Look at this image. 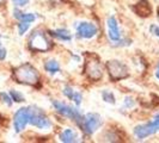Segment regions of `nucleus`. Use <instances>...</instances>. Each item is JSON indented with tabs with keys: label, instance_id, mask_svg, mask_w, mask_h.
<instances>
[{
	"label": "nucleus",
	"instance_id": "nucleus-1",
	"mask_svg": "<svg viewBox=\"0 0 159 143\" xmlns=\"http://www.w3.org/2000/svg\"><path fill=\"white\" fill-rule=\"evenodd\" d=\"M13 79L18 84L35 86L40 81V73L30 63H24L13 69Z\"/></svg>",
	"mask_w": 159,
	"mask_h": 143
},
{
	"label": "nucleus",
	"instance_id": "nucleus-2",
	"mask_svg": "<svg viewBox=\"0 0 159 143\" xmlns=\"http://www.w3.org/2000/svg\"><path fill=\"white\" fill-rule=\"evenodd\" d=\"M28 46L30 48V50L35 51V53H44V51H48L52 49L53 43L46 32L40 29H36L29 36Z\"/></svg>",
	"mask_w": 159,
	"mask_h": 143
},
{
	"label": "nucleus",
	"instance_id": "nucleus-3",
	"mask_svg": "<svg viewBox=\"0 0 159 143\" xmlns=\"http://www.w3.org/2000/svg\"><path fill=\"white\" fill-rule=\"evenodd\" d=\"M50 103H52V106L54 107V110L60 116H62L65 118L72 119L79 127V124L81 123V119H83V113L79 111L78 106H75V105L73 106V105H70V104L61 102V100H57V99H52Z\"/></svg>",
	"mask_w": 159,
	"mask_h": 143
},
{
	"label": "nucleus",
	"instance_id": "nucleus-4",
	"mask_svg": "<svg viewBox=\"0 0 159 143\" xmlns=\"http://www.w3.org/2000/svg\"><path fill=\"white\" fill-rule=\"evenodd\" d=\"M159 132V112L154 115L152 120L146 122L143 124H138L133 129V135L135 136L136 140H146L147 137L153 136Z\"/></svg>",
	"mask_w": 159,
	"mask_h": 143
},
{
	"label": "nucleus",
	"instance_id": "nucleus-5",
	"mask_svg": "<svg viewBox=\"0 0 159 143\" xmlns=\"http://www.w3.org/2000/svg\"><path fill=\"white\" fill-rule=\"evenodd\" d=\"M102 124H103V118L99 113L88 112V113L83 115V119H81V123L79 124V128L83 130V132L85 135L91 136L99 130Z\"/></svg>",
	"mask_w": 159,
	"mask_h": 143
},
{
	"label": "nucleus",
	"instance_id": "nucleus-6",
	"mask_svg": "<svg viewBox=\"0 0 159 143\" xmlns=\"http://www.w3.org/2000/svg\"><path fill=\"white\" fill-rule=\"evenodd\" d=\"M29 124L31 127L36 128L39 130H50L53 127L52 119L47 116L44 110H42L37 106L31 105V115H30V122Z\"/></svg>",
	"mask_w": 159,
	"mask_h": 143
},
{
	"label": "nucleus",
	"instance_id": "nucleus-7",
	"mask_svg": "<svg viewBox=\"0 0 159 143\" xmlns=\"http://www.w3.org/2000/svg\"><path fill=\"white\" fill-rule=\"evenodd\" d=\"M30 115H31V105L22 106L15 112L12 118V125L16 134H20L26 129L30 122Z\"/></svg>",
	"mask_w": 159,
	"mask_h": 143
},
{
	"label": "nucleus",
	"instance_id": "nucleus-8",
	"mask_svg": "<svg viewBox=\"0 0 159 143\" xmlns=\"http://www.w3.org/2000/svg\"><path fill=\"white\" fill-rule=\"evenodd\" d=\"M99 31L98 26L92 22L81 20L75 23V37L79 40H92Z\"/></svg>",
	"mask_w": 159,
	"mask_h": 143
},
{
	"label": "nucleus",
	"instance_id": "nucleus-9",
	"mask_svg": "<svg viewBox=\"0 0 159 143\" xmlns=\"http://www.w3.org/2000/svg\"><path fill=\"white\" fill-rule=\"evenodd\" d=\"M107 68L109 71V75L112 80H121L128 76V68L125 63L117 60H112L107 63Z\"/></svg>",
	"mask_w": 159,
	"mask_h": 143
},
{
	"label": "nucleus",
	"instance_id": "nucleus-10",
	"mask_svg": "<svg viewBox=\"0 0 159 143\" xmlns=\"http://www.w3.org/2000/svg\"><path fill=\"white\" fill-rule=\"evenodd\" d=\"M107 32H108V37L111 42H117L122 37L121 33V28H120L119 20L116 19L115 16H110L107 18Z\"/></svg>",
	"mask_w": 159,
	"mask_h": 143
},
{
	"label": "nucleus",
	"instance_id": "nucleus-11",
	"mask_svg": "<svg viewBox=\"0 0 159 143\" xmlns=\"http://www.w3.org/2000/svg\"><path fill=\"white\" fill-rule=\"evenodd\" d=\"M12 17L17 22H28V23H34L37 19V15L32 12H24L23 8H16L12 10Z\"/></svg>",
	"mask_w": 159,
	"mask_h": 143
},
{
	"label": "nucleus",
	"instance_id": "nucleus-12",
	"mask_svg": "<svg viewBox=\"0 0 159 143\" xmlns=\"http://www.w3.org/2000/svg\"><path fill=\"white\" fill-rule=\"evenodd\" d=\"M85 71H86V74L90 76V79L95 80V81H98L103 76V71L98 61H92V63H86Z\"/></svg>",
	"mask_w": 159,
	"mask_h": 143
},
{
	"label": "nucleus",
	"instance_id": "nucleus-13",
	"mask_svg": "<svg viewBox=\"0 0 159 143\" xmlns=\"http://www.w3.org/2000/svg\"><path fill=\"white\" fill-rule=\"evenodd\" d=\"M59 141L64 143H74L79 142V135L75 129L73 128H66L59 134Z\"/></svg>",
	"mask_w": 159,
	"mask_h": 143
},
{
	"label": "nucleus",
	"instance_id": "nucleus-14",
	"mask_svg": "<svg viewBox=\"0 0 159 143\" xmlns=\"http://www.w3.org/2000/svg\"><path fill=\"white\" fill-rule=\"evenodd\" d=\"M49 36L57 41H61V42H71L73 40L72 32L68 29H66V28H57V29H54V30H50Z\"/></svg>",
	"mask_w": 159,
	"mask_h": 143
},
{
	"label": "nucleus",
	"instance_id": "nucleus-15",
	"mask_svg": "<svg viewBox=\"0 0 159 143\" xmlns=\"http://www.w3.org/2000/svg\"><path fill=\"white\" fill-rule=\"evenodd\" d=\"M43 68H44L46 73H48L49 75H56L61 72L60 62L56 58H48L47 61L43 63Z\"/></svg>",
	"mask_w": 159,
	"mask_h": 143
},
{
	"label": "nucleus",
	"instance_id": "nucleus-16",
	"mask_svg": "<svg viewBox=\"0 0 159 143\" xmlns=\"http://www.w3.org/2000/svg\"><path fill=\"white\" fill-rule=\"evenodd\" d=\"M101 97H102V100L104 103L110 104V105H115L116 104V97H115V93L110 91V89H103L102 93H101Z\"/></svg>",
	"mask_w": 159,
	"mask_h": 143
},
{
	"label": "nucleus",
	"instance_id": "nucleus-17",
	"mask_svg": "<svg viewBox=\"0 0 159 143\" xmlns=\"http://www.w3.org/2000/svg\"><path fill=\"white\" fill-rule=\"evenodd\" d=\"M10 95H11V98H12V100H13V103H17V104H20V103H24L25 102V95L20 92V91H18V89H10Z\"/></svg>",
	"mask_w": 159,
	"mask_h": 143
},
{
	"label": "nucleus",
	"instance_id": "nucleus-18",
	"mask_svg": "<svg viewBox=\"0 0 159 143\" xmlns=\"http://www.w3.org/2000/svg\"><path fill=\"white\" fill-rule=\"evenodd\" d=\"M31 24L28 23V22H18L17 23V33L19 36H24L25 33H28V31L31 29Z\"/></svg>",
	"mask_w": 159,
	"mask_h": 143
},
{
	"label": "nucleus",
	"instance_id": "nucleus-19",
	"mask_svg": "<svg viewBox=\"0 0 159 143\" xmlns=\"http://www.w3.org/2000/svg\"><path fill=\"white\" fill-rule=\"evenodd\" d=\"M0 100H1V103L4 104V105H6L7 107H12V105L15 104L10 93H7V92H0Z\"/></svg>",
	"mask_w": 159,
	"mask_h": 143
},
{
	"label": "nucleus",
	"instance_id": "nucleus-20",
	"mask_svg": "<svg viewBox=\"0 0 159 143\" xmlns=\"http://www.w3.org/2000/svg\"><path fill=\"white\" fill-rule=\"evenodd\" d=\"M83 99H84L83 94L80 93L79 91H75V92H74V94H73V97H72L71 102L74 104L75 106H78V107H79L80 105L83 104Z\"/></svg>",
	"mask_w": 159,
	"mask_h": 143
},
{
	"label": "nucleus",
	"instance_id": "nucleus-21",
	"mask_svg": "<svg viewBox=\"0 0 159 143\" xmlns=\"http://www.w3.org/2000/svg\"><path fill=\"white\" fill-rule=\"evenodd\" d=\"M10 1H11V4H12V6H13V7L24 8L30 4V1H31V0H10Z\"/></svg>",
	"mask_w": 159,
	"mask_h": 143
},
{
	"label": "nucleus",
	"instance_id": "nucleus-22",
	"mask_svg": "<svg viewBox=\"0 0 159 143\" xmlns=\"http://www.w3.org/2000/svg\"><path fill=\"white\" fill-rule=\"evenodd\" d=\"M74 92H75V89L70 86V85H66L64 88H62V94H64L65 98H67L68 100H71L73 94H74Z\"/></svg>",
	"mask_w": 159,
	"mask_h": 143
},
{
	"label": "nucleus",
	"instance_id": "nucleus-23",
	"mask_svg": "<svg viewBox=\"0 0 159 143\" xmlns=\"http://www.w3.org/2000/svg\"><path fill=\"white\" fill-rule=\"evenodd\" d=\"M123 106L128 109V110H130V109H133L134 106H135V100L130 97V95H127V97H125V99H123Z\"/></svg>",
	"mask_w": 159,
	"mask_h": 143
},
{
	"label": "nucleus",
	"instance_id": "nucleus-24",
	"mask_svg": "<svg viewBox=\"0 0 159 143\" xmlns=\"http://www.w3.org/2000/svg\"><path fill=\"white\" fill-rule=\"evenodd\" d=\"M150 32H151L153 36H156L157 38H159V25L152 24L151 26H150Z\"/></svg>",
	"mask_w": 159,
	"mask_h": 143
},
{
	"label": "nucleus",
	"instance_id": "nucleus-25",
	"mask_svg": "<svg viewBox=\"0 0 159 143\" xmlns=\"http://www.w3.org/2000/svg\"><path fill=\"white\" fill-rule=\"evenodd\" d=\"M6 57H7V49L1 46V47H0V62L5 61Z\"/></svg>",
	"mask_w": 159,
	"mask_h": 143
},
{
	"label": "nucleus",
	"instance_id": "nucleus-26",
	"mask_svg": "<svg viewBox=\"0 0 159 143\" xmlns=\"http://www.w3.org/2000/svg\"><path fill=\"white\" fill-rule=\"evenodd\" d=\"M154 78H156V79H157L159 81V71H156V72H154Z\"/></svg>",
	"mask_w": 159,
	"mask_h": 143
},
{
	"label": "nucleus",
	"instance_id": "nucleus-27",
	"mask_svg": "<svg viewBox=\"0 0 159 143\" xmlns=\"http://www.w3.org/2000/svg\"><path fill=\"white\" fill-rule=\"evenodd\" d=\"M2 46V35L0 33V47Z\"/></svg>",
	"mask_w": 159,
	"mask_h": 143
},
{
	"label": "nucleus",
	"instance_id": "nucleus-28",
	"mask_svg": "<svg viewBox=\"0 0 159 143\" xmlns=\"http://www.w3.org/2000/svg\"><path fill=\"white\" fill-rule=\"evenodd\" d=\"M157 19H158V22H159V7H158V10H157Z\"/></svg>",
	"mask_w": 159,
	"mask_h": 143
},
{
	"label": "nucleus",
	"instance_id": "nucleus-29",
	"mask_svg": "<svg viewBox=\"0 0 159 143\" xmlns=\"http://www.w3.org/2000/svg\"><path fill=\"white\" fill-rule=\"evenodd\" d=\"M4 2H5V0H0V6H1V5L4 4Z\"/></svg>",
	"mask_w": 159,
	"mask_h": 143
},
{
	"label": "nucleus",
	"instance_id": "nucleus-30",
	"mask_svg": "<svg viewBox=\"0 0 159 143\" xmlns=\"http://www.w3.org/2000/svg\"><path fill=\"white\" fill-rule=\"evenodd\" d=\"M156 68H157V71H159V62L157 64H156Z\"/></svg>",
	"mask_w": 159,
	"mask_h": 143
}]
</instances>
